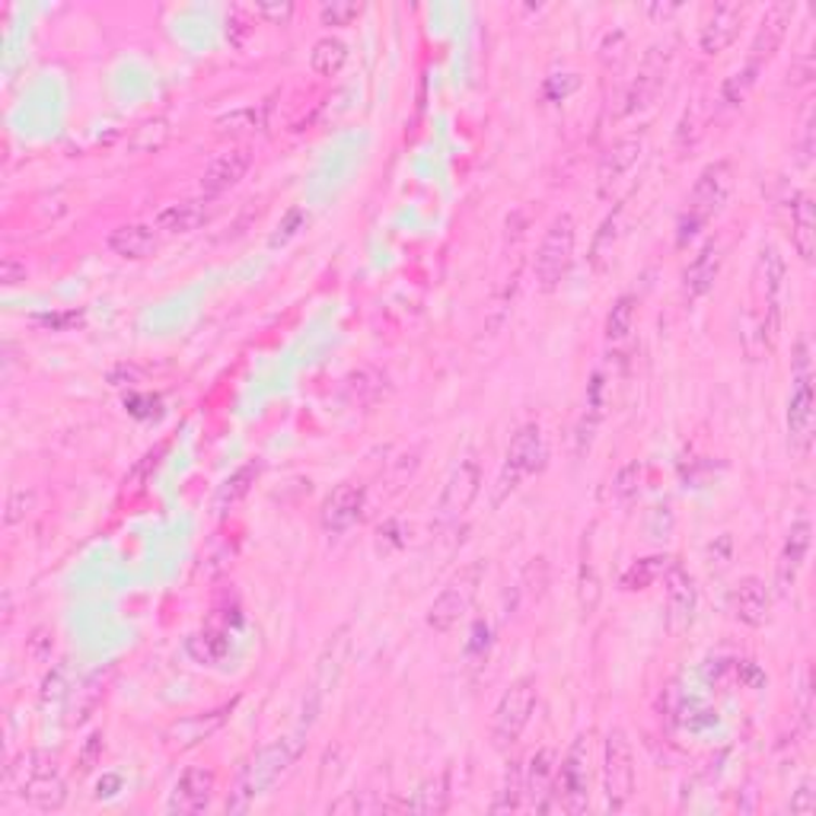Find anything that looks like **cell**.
<instances>
[{
    "mask_svg": "<svg viewBox=\"0 0 816 816\" xmlns=\"http://www.w3.org/2000/svg\"><path fill=\"white\" fill-rule=\"evenodd\" d=\"M304 753V740L301 737H278L268 747H262L250 763L243 765L237 788L227 798V811L230 814H243L250 811L255 798H262L278 778H284L291 772V765L297 763V756Z\"/></svg>",
    "mask_w": 816,
    "mask_h": 816,
    "instance_id": "6da1fadb",
    "label": "cell"
},
{
    "mask_svg": "<svg viewBox=\"0 0 816 816\" xmlns=\"http://www.w3.org/2000/svg\"><path fill=\"white\" fill-rule=\"evenodd\" d=\"M13 781H16L23 801L33 804L36 811H58L67 801L64 778L58 775L54 763L42 753H29V756H23L20 765H10L7 768V785H13Z\"/></svg>",
    "mask_w": 816,
    "mask_h": 816,
    "instance_id": "7a4b0ae2",
    "label": "cell"
},
{
    "mask_svg": "<svg viewBox=\"0 0 816 816\" xmlns=\"http://www.w3.org/2000/svg\"><path fill=\"white\" fill-rule=\"evenodd\" d=\"M734 189V173H730V163L727 160H714L709 163L696 186H692V199H689V214L683 217V230H679V240L692 237L702 224H709L714 214H721V207L727 204V195Z\"/></svg>",
    "mask_w": 816,
    "mask_h": 816,
    "instance_id": "3957f363",
    "label": "cell"
},
{
    "mask_svg": "<svg viewBox=\"0 0 816 816\" xmlns=\"http://www.w3.org/2000/svg\"><path fill=\"white\" fill-rule=\"evenodd\" d=\"M546 457H549V447H546L543 428H539V424H523V428L510 437L508 459H505V469H501V479H498L495 505H501L510 492H517V485H520L523 479L536 475V472L546 466Z\"/></svg>",
    "mask_w": 816,
    "mask_h": 816,
    "instance_id": "277c9868",
    "label": "cell"
},
{
    "mask_svg": "<svg viewBox=\"0 0 816 816\" xmlns=\"http://www.w3.org/2000/svg\"><path fill=\"white\" fill-rule=\"evenodd\" d=\"M781 294H785V258L778 255L775 246H765L753 271V304H756V319H760V335L763 342L778 332L781 319Z\"/></svg>",
    "mask_w": 816,
    "mask_h": 816,
    "instance_id": "5b68a950",
    "label": "cell"
},
{
    "mask_svg": "<svg viewBox=\"0 0 816 816\" xmlns=\"http://www.w3.org/2000/svg\"><path fill=\"white\" fill-rule=\"evenodd\" d=\"M574 230H577L574 217L571 214H559L549 224V230H546V237H543V243L536 250L533 271H536V284L546 294H552L559 288L561 281H564V275H568V268H571V258H574Z\"/></svg>",
    "mask_w": 816,
    "mask_h": 816,
    "instance_id": "8992f818",
    "label": "cell"
},
{
    "mask_svg": "<svg viewBox=\"0 0 816 816\" xmlns=\"http://www.w3.org/2000/svg\"><path fill=\"white\" fill-rule=\"evenodd\" d=\"M590 750L587 737H577L574 747L568 750L564 763L556 772V788H552V811L564 814H584L590 807Z\"/></svg>",
    "mask_w": 816,
    "mask_h": 816,
    "instance_id": "52a82bcc",
    "label": "cell"
},
{
    "mask_svg": "<svg viewBox=\"0 0 816 816\" xmlns=\"http://www.w3.org/2000/svg\"><path fill=\"white\" fill-rule=\"evenodd\" d=\"M603 794L607 811L619 814L628 807L635 794V753L625 737V730H610L603 747Z\"/></svg>",
    "mask_w": 816,
    "mask_h": 816,
    "instance_id": "ba28073f",
    "label": "cell"
},
{
    "mask_svg": "<svg viewBox=\"0 0 816 816\" xmlns=\"http://www.w3.org/2000/svg\"><path fill=\"white\" fill-rule=\"evenodd\" d=\"M788 441L798 457L811 454L814 444V383H811V367H807V345H798V373L788 399Z\"/></svg>",
    "mask_w": 816,
    "mask_h": 816,
    "instance_id": "9c48e42d",
    "label": "cell"
},
{
    "mask_svg": "<svg viewBox=\"0 0 816 816\" xmlns=\"http://www.w3.org/2000/svg\"><path fill=\"white\" fill-rule=\"evenodd\" d=\"M533 712H536V683L530 676H523L501 696V702L495 709V721H492L495 747H501V750L513 747L520 740V734L526 730Z\"/></svg>",
    "mask_w": 816,
    "mask_h": 816,
    "instance_id": "30bf717a",
    "label": "cell"
},
{
    "mask_svg": "<svg viewBox=\"0 0 816 816\" xmlns=\"http://www.w3.org/2000/svg\"><path fill=\"white\" fill-rule=\"evenodd\" d=\"M479 584H482V564H469L466 571H459L457 577L441 590V597L431 603V610H428V625H431L434 632H450V628H457L459 619L472 610V600H475V594H479Z\"/></svg>",
    "mask_w": 816,
    "mask_h": 816,
    "instance_id": "8fae6325",
    "label": "cell"
},
{
    "mask_svg": "<svg viewBox=\"0 0 816 816\" xmlns=\"http://www.w3.org/2000/svg\"><path fill=\"white\" fill-rule=\"evenodd\" d=\"M479 485H482V469L472 457L459 459L444 485V495L437 501V530H450L457 526L459 520L469 513L475 495H479Z\"/></svg>",
    "mask_w": 816,
    "mask_h": 816,
    "instance_id": "7c38bea8",
    "label": "cell"
},
{
    "mask_svg": "<svg viewBox=\"0 0 816 816\" xmlns=\"http://www.w3.org/2000/svg\"><path fill=\"white\" fill-rule=\"evenodd\" d=\"M214 772L211 768H202V765H192L179 775V781L173 785V794L166 801V811L179 816H192L202 814L211 807V798H214Z\"/></svg>",
    "mask_w": 816,
    "mask_h": 816,
    "instance_id": "4fadbf2b",
    "label": "cell"
},
{
    "mask_svg": "<svg viewBox=\"0 0 816 816\" xmlns=\"http://www.w3.org/2000/svg\"><path fill=\"white\" fill-rule=\"evenodd\" d=\"M663 590H666V628L670 635H683L696 612V581L686 568L670 564L663 571Z\"/></svg>",
    "mask_w": 816,
    "mask_h": 816,
    "instance_id": "5bb4252c",
    "label": "cell"
},
{
    "mask_svg": "<svg viewBox=\"0 0 816 816\" xmlns=\"http://www.w3.org/2000/svg\"><path fill=\"white\" fill-rule=\"evenodd\" d=\"M645 153V135H625L612 144L610 151L603 153L600 160V169H597V186H600V195L610 199L612 189L638 166Z\"/></svg>",
    "mask_w": 816,
    "mask_h": 816,
    "instance_id": "9a60e30c",
    "label": "cell"
},
{
    "mask_svg": "<svg viewBox=\"0 0 816 816\" xmlns=\"http://www.w3.org/2000/svg\"><path fill=\"white\" fill-rule=\"evenodd\" d=\"M250 166H253V153L246 148H233V151L214 156L202 176L204 199H217V195L230 192L233 186H240L243 176L250 173Z\"/></svg>",
    "mask_w": 816,
    "mask_h": 816,
    "instance_id": "2e32d148",
    "label": "cell"
},
{
    "mask_svg": "<svg viewBox=\"0 0 816 816\" xmlns=\"http://www.w3.org/2000/svg\"><path fill=\"white\" fill-rule=\"evenodd\" d=\"M743 16H747V7L743 3H717L705 26H702V36H699V46L705 54H721L724 49L734 46V39L740 36L743 29Z\"/></svg>",
    "mask_w": 816,
    "mask_h": 816,
    "instance_id": "e0dca14e",
    "label": "cell"
},
{
    "mask_svg": "<svg viewBox=\"0 0 816 816\" xmlns=\"http://www.w3.org/2000/svg\"><path fill=\"white\" fill-rule=\"evenodd\" d=\"M556 750L543 747L533 753V760L523 772V794H526V804L533 811H549V798H552V788H556Z\"/></svg>",
    "mask_w": 816,
    "mask_h": 816,
    "instance_id": "ac0fdd59",
    "label": "cell"
},
{
    "mask_svg": "<svg viewBox=\"0 0 816 816\" xmlns=\"http://www.w3.org/2000/svg\"><path fill=\"white\" fill-rule=\"evenodd\" d=\"M811 536H814V526L807 520H798L785 539V549H781V559H778V568H775V584H778V594H788L807 561V552H811Z\"/></svg>",
    "mask_w": 816,
    "mask_h": 816,
    "instance_id": "d6986e66",
    "label": "cell"
},
{
    "mask_svg": "<svg viewBox=\"0 0 816 816\" xmlns=\"http://www.w3.org/2000/svg\"><path fill=\"white\" fill-rule=\"evenodd\" d=\"M791 16H794V3H772L765 10L763 23H760V33L753 39V51H750V61L753 67H763V61H768L778 46L785 42V33L791 26Z\"/></svg>",
    "mask_w": 816,
    "mask_h": 816,
    "instance_id": "ffe728a7",
    "label": "cell"
},
{
    "mask_svg": "<svg viewBox=\"0 0 816 816\" xmlns=\"http://www.w3.org/2000/svg\"><path fill=\"white\" fill-rule=\"evenodd\" d=\"M360 510H364V488L345 482V485H339L326 498V505H322V526L329 533H345L348 526H355Z\"/></svg>",
    "mask_w": 816,
    "mask_h": 816,
    "instance_id": "44dd1931",
    "label": "cell"
},
{
    "mask_svg": "<svg viewBox=\"0 0 816 816\" xmlns=\"http://www.w3.org/2000/svg\"><path fill=\"white\" fill-rule=\"evenodd\" d=\"M768 607H772V597H768V587H765L760 577H743L734 594H730V612L750 625V628H760L768 619Z\"/></svg>",
    "mask_w": 816,
    "mask_h": 816,
    "instance_id": "7402d4cb",
    "label": "cell"
},
{
    "mask_svg": "<svg viewBox=\"0 0 816 816\" xmlns=\"http://www.w3.org/2000/svg\"><path fill=\"white\" fill-rule=\"evenodd\" d=\"M666 64H670V54H666V49H651L648 54H645L641 71H638V77H635V84H632L628 97H625V112H635V109L648 105V102L658 97L663 77H666Z\"/></svg>",
    "mask_w": 816,
    "mask_h": 816,
    "instance_id": "603a6c76",
    "label": "cell"
},
{
    "mask_svg": "<svg viewBox=\"0 0 816 816\" xmlns=\"http://www.w3.org/2000/svg\"><path fill=\"white\" fill-rule=\"evenodd\" d=\"M788 211H791V243H794V250L798 255L804 258V262H814L816 253V211H814V199L807 195V192H798L791 204H788Z\"/></svg>",
    "mask_w": 816,
    "mask_h": 816,
    "instance_id": "cb8c5ba5",
    "label": "cell"
},
{
    "mask_svg": "<svg viewBox=\"0 0 816 816\" xmlns=\"http://www.w3.org/2000/svg\"><path fill=\"white\" fill-rule=\"evenodd\" d=\"M105 246L118 258L138 262V258H148L156 250V230L151 224H122V227H115L109 233Z\"/></svg>",
    "mask_w": 816,
    "mask_h": 816,
    "instance_id": "d4e9b609",
    "label": "cell"
},
{
    "mask_svg": "<svg viewBox=\"0 0 816 816\" xmlns=\"http://www.w3.org/2000/svg\"><path fill=\"white\" fill-rule=\"evenodd\" d=\"M717 275H721V250H717L714 243H709L702 253L692 258V265H689L686 275H683V291H686V297H689V301L705 297L714 288Z\"/></svg>",
    "mask_w": 816,
    "mask_h": 816,
    "instance_id": "484cf974",
    "label": "cell"
},
{
    "mask_svg": "<svg viewBox=\"0 0 816 816\" xmlns=\"http://www.w3.org/2000/svg\"><path fill=\"white\" fill-rule=\"evenodd\" d=\"M204 220H207L204 202H176L166 204L156 214V230H163L169 237H186V233H195Z\"/></svg>",
    "mask_w": 816,
    "mask_h": 816,
    "instance_id": "4316f807",
    "label": "cell"
},
{
    "mask_svg": "<svg viewBox=\"0 0 816 816\" xmlns=\"http://www.w3.org/2000/svg\"><path fill=\"white\" fill-rule=\"evenodd\" d=\"M386 393H390V380H386V373H380L377 367H360V370H355V373L345 380V396H348L352 406H377Z\"/></svg>",
    "mask_w": 816,
    "mask_h": 816,
    "instance_id": "83f0119b",
    "label": "cell"
},
{
    "mask_svg": "<svg viewBox=\"0 0 816 816\" xmlns=\"http://www.w3.org/2000/svg\"><path fill=\"white\" fill-rule=\"evenodd\" d=\"M447 804H450V778H447V772H441V775L428 778V781L411 794V801H403V811H408V814L434 816L444 814Z\"/></svg>",
    "mask_w": 816,
    "mask_h": 816,
    "instance_id": "f1b7e54d",
    "label": "cell"
},
{
    "mask_svg": "<svg viewBox=\"0 0 816 816\" xmlns=\"http://www.w3.org/2000/svg\"><path fill=\"white\" fill-rule=\"evenodd\" d=\"M255 479H258V462L240 466V469L217 488V495H214V513H227V510L237 508V505L253 492Z\"/></svg>",
    "mask_w": 816,
    "mask_h": 816,
    "instance_id": "f546056e",
    "label": "cell"
},
{
    "mask_svg": "<svg viewBox=\"0 0 816 816\" xmlns=\"http://www.w3.org/2000/svg\"><path fill=\"white\" fill-rule=\"evenodd\" d=\"M227 712H230V709H217V712L211 714L186 717V721H179V724L169 727V740L179 743V747H195V743H202L204 737H211V734L227 721Z\"/></svg>",
    "mask_w": 816,
    "mask_h": 816,
    "instance_id": "4dcf8cb0",
    "label": "cell"
},
{
    "mask_svg": "<svg viewBox=\"0 0 816 816\" xmlns=\"http://www.w3.org/2000/svg\"><path fill=\"white\" fill-rule=\"evenodd\" d=\"M603 406H607V399H603V377L597 373L594 383H590V393H587L584 418H581V424H577V457H584V454L590 450L594 434H597V428H600V421H603Z\"/></svg>",
    "mask_w": 816,
    "mask_h": 816,
    "instance_id": "1f68e13d",
    "label": "cell"
},
{
    "mask_svg": "<svg viewBox=\"0 0 816 816\" xmlns=\"http://www.w3.org/2000/svg\"><path fill=\"white\" fill-rule=\"evenodd\" d=\"M348 61V46L335 36H322L313 51H309V67L319 74V77H335Z\"/></svg>",
    "mask_w": 816,
    "mask_h": 816,
    "instance_id": "d6a6232c",
    "label": "cell"
},
{
    "mask_svg": "<svg viewBox=\"0 0 816 816\" xmlns=\"http://www.w3.org/2000/svg\"><path fill=\"white\" fill-rule=\"evenodd\" d=\"M526 804V794H523V768L520 763H510L508 772H505V781H501V791L492 804L495 814H510V811H520Z\"/></svg>",
    "mask_w": 816,
    "mask_h": 816,
    "instance_id": "836d02e7",
    "label": "cell"
},
{
    "mask_svg": "<svg viewBox=\"0 0 816 816\" xmlns=\"http://www.w3.org/2000/svg\"><path fill=\"white\" fill-rule=\"evenodd\" d=\"M635 329V297L632 294H622L615 304H612L610 316H607V339L610 342H625Z\"/></svg>",
    "mask_w": 816,
    "mask_h": 816,
    "instance_id": "e575fe53",
    "label": "cell"
},
{
    "mask_svg": "<svg viewBox=\"0 0 816 816\" xmlns=\"http://www.w3.org/2000/svg\"><path fill=\"white\" fill-rule=\"evenodd\" d=\"M641 482H645V466H641V462H628V466H622V469L615 472V479H612V488H610L612 498H615L619 505H625V501L638 498Z\"/></svg>",
    "mask_w": 816,
    "mask_h": 816,
    "instance_id": "d590c367",
    "label": "cell"
},
{
    "mask_svg": "<svg viewBox=\"0 0 816 816\" xmlns=\"http://www.w3.org/2000/svg\"><path fill=\"white\" fill-rule=\"evenodd\" d=\"M166 141H169V122H166V118H151V122H144L141 128H135L131 148L138 153H153L160 151Z\"/></svg>",
    "mask_w": 816,
    "mask_h": 816,
    "instance_id": "8d00e7d4",
    "label": "cell"
},
{
    "mask_svg": "<svg viewBox=\"0 0 816 816\" xmlns=\"http://www.w3.org/2000/svg\"><path fill=\"white\" fill-rule=\"evenodd\" d=\"M265 125V109H255V105H246V109H237L230 115H224L217 122L220 135H243V131H255Z\"/></svg>",
    "mask_w": 816,
    "mask_h": 816,
    "instance_id": "74e56055",
    "label": "cell"
},
{
    "mask_svg": "<svg viewBox=\"0 0 816 816\" xmlns=\"http://www.w3.org/2000/svg\"><path fill=\"white\" fill-rule=\"evenodd\" d=\"M663 571H666V559L638 561V564H632V568L625 571L622 587H625V590H645V587H651V584L661 577Z\"/></svg>",
    "mask_w": 816,
    "mask_h": 816,
    "instance_id": "f35d334b",
    "label": "cell"
},
{
    "mask_svg": "<svg viewBox=\"0 0 816 816\" xmlns=\"http://www.w3.org/2000/svg\"><path fill=\"white\" fill-rule=\"evenodd\" d=\"M577 597H581V610H584V615H594V610L600 607V581H597V571H594L590 564H581Z\"/></svg>",
    "mask_w": 816,
    "mask_h": 816,
    "instance_id": "ab89813d",
    "label": "cell"
},
{
    "mask_svg": "<svg viewBox=\"0 0 816 816\" xmlns=\"http://www.w3.org/2000/svg\"><path fill=\"white\" fill-rule=\"evenodd\" d=\"M756 74H760V67H753V64H747L743 71H737V74L724 84V90H721L724 102H727V105H737V102L747 100L750 87L756 84Z\"/></svg>",
    "mask_w": 816,
    "mask_h": 816,
    "instance_id": "60d3db41",
    "label": "cell"
},
{
    "mask_svg": "<svg viewBox=\"0 0 816 816\" xmlns=\"http://www.w3.org/2000/svg\"><path fill=\"white\" fill-rule=\"evenodd\" d=\"M189 654L199 663H217L227 654V641L214 638V635H195L189 641Z\"/></svg>",
    "mask_w": 816,
    "mask_h": 816,
    "instance_id": "b9f144b4",
    "label": "cell"
},
{
    "mask_svg": "<svg viewBox=\"0 0 816 816\" xmlns=\"http://www.w3.org/2000/svg\"><path fill=\"white\" fill-rule=\"evenodd\" d=\"M357 13H360V3H355V0H332V3H322V10H319L326 26H348Z\"/></svg>",
    "mask_w": 816,
    "mask_h": 816,
    "instance_id": "7bdbcfd3",
    "label": "cell"
},
{
    "mask_svg": "<svg viewBox=\"0 0 816 816\" xmlns=\"http://www.w3.org/2000/svg\"><path fill=\"white\" fill-rule=\"evenodd\" d=\"M255 16L268 20L271 26H284L294 16V3H281V0H268V3H255Z\"/></svg>",
    "mask_w": 816,
    "mask_h": 816,
    "instance_id": "ee69618b",
    "label": "cell"
},
{
    "mask_svg": "<svg viewBox=\"0 0 816 816\" xmlns=\"http://www.w3.org/2000/svg\"><path fill=\"white\" fill-rule=\"evenodd\" d=\"M791 814H801V816L816 814V791L811 781H804V785L794 791V798H791Z\"/></svg>",
    "mask_w": 816,
    "mask_h": 816,
    "instance_id": "f6af8a7d",
    "label": "cell"
},
{
    "mask_svg": "<svg viewBox=\"0 0 816 816\" xmlns=\"http://www.w3.org/2000/svg\"><path fill=\"white\" fill-rule=\"evenodd\" d=\"M0 281H3V288H16L20 281H26V262L7 255V258L0 262Z\"/></svg>",
    "mask_w": 816,
    "mask_h": 816,
    "instance_id": "bcb514c9",
    "label": "cell"
},
{
    "mask_svg": "<svg viewBox=\"0 0 816 816\" xmlns=\"http://www.w3.org/2000/svg\"><path fill=\"white\" fill-rule=\"evenodd\" d=\"M29 505H33V495H26V492L10 495V505H7V523L23 520V517H26V510H29Z\"/></svg>",
    "mask_w": 816,
    "mask_h": 816,
    "instance_id": "7dc6e473",
    "label": "cell"
},
{
    "mask_svg": "<svg viewBox=\"0 0 816 816\" xmlns=\"http://www.w3.org/2000/svg\"><path fill=\"white\" fill-rule=\"evenodd\" d=\"M814 77V64H811V54H801V61L791 67V84H811Z\"/></svg>",
    "mask_w": 816,
    "mask_h": 816,
    "instance_id": "c3c4849f",
    "label": "cell"
},
{
    "mask_svg": "<svg viewBox=\"0 0 816 816\" xmlns=\"http://www.w3.org/2000/svg\"><path fill=\"white\" fill-rule=\"evenodd\" d=\"M814 156V118L804 122V138H801V166H807Z\"/></svg>",
    "mask_w": 816,
    "mask_h": 816,
    "instance_id": "681fc988",
    "label": "cell"
},
{
    "mask_svg": "<svg viewBox=\"0 0 816 816\" xmlns=\"http://www.w3.org/2000/svg\"><path fill=\"white\" fill-rule=\"evenodd\" d=\"M100 747H102L100 734H93V737H90V743H87V750H84V768H90V765H93L97 753H100Z\"/></svg>",
    "mask_w": 816,
    "mask_h": 816,
    "instance_id": "f907efd6",
    "label": "cell"
}]
</instances>
